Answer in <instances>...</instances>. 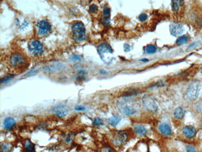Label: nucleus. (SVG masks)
Masks as SVG:
<instances>
[{
    "label": "nucleus",
    "mask_w": 202,
    "mask_h": 152,
    "mask_svg": "<svg viewBox=\"0 0 202 152\" xmlns=\"http://www.w3.org/2000/svg\"><path fill=\"white\" fill-rule=\"evenodd\" d=\"M101 152H114V151L113 150V149L111 148V147L106 146L103 148V150H101Z\"/></svg>",
    "instance_id": "obj_32"
},
{
    "label": "nucleus",
    "mask_w": 202,
    "mask_h": 152,
    "mask_svg": "<svg viewBox=\"0 0 202 152\" xmlns=\"http://www.w3.org/2000/svg\"><path fill=\"white\" fill-rule=\"evenodd\" d=\"M182 134L185 137L186 139H192L195 138L197 134L196 129L194 127L191 125L185 126L182 130Z\"/></svg>",
    "instance_id": "obj_12"
},
{
    "label": "nucleus",
    "mask_w": 202,
    "mask_h": 152,
    "mask_svg": "<svg viewBox=\"0 0 202 152\" xmlns=\"http://www.w3.org/2000/svg\"><path fill=\"white\" fill-rule=\"evenodd\" d=\"M103 14L105 16H109L110 14V9L108 8H105L103 9Z\"/></svg>",
    "instance_id": "obj_30"
},
{
    "label": "nucleus",
    "mask_w": 202,
    "mask_h": 152,
    "mask_svg": "<svg viewBox=\"0 0 202 152\" xmlns=\"http://www.w3.org/2000/svg\"><path fill=\"white\" fill-rule=\"evenodd\" d=\"M185 115V110L181 107H177L174 112V117L176 120H182Z\"/></svg>",
    "instance_id": "obj_15"
},
{
    "label": "nucleus",
    "mask_w": 202,
    "mask_h": 152,
    "mask_svg": "<svg viewBox=\"0 0 202 152\" xmlns=\"http://www.w3.org/2000/svg\"><path fill=\"white\" fill-rule=\"evenodd\" d=\"M135 133L140 136H145L147 134V130L144 126L140 124H137L134 126Z\"/></svg>",
    "instance_id": "obj_14"
},
{
    "label": "nucleus",
    "mask_w": 202,
    "mask_h": 152,
    "mask_svg": "<svg viewBox=\"0 0 202 152\" xmlns=\"http://www.w3.org/2000/svg\"><path fill=\"white\" fill-rule=\"evenodd\" d=\"M26 62L24 57L20 53H14L10 57V64L14 67H18L22 66Z\"/></svg>",
    "instance_id": "obj_9"
},
{
    "label": "nucleus",
    "mask_w": 202,
    "mask_h": 152,
    "mask_svg": "<svg viewBox=\"0 0 202 152\" xmlns=\"http://www.w3.org/2000/svg\"><path fill=\"white\" fill-rule=\"evenodd\" d=\"M128 139L127 135L125 131H120L114 135L113 138L112 143L115 146L117 147H120L124 145L127 141Z\"/></svg>",
    "instance_id": "obj_8"
},
{
    "label": "nucleus",
    "mask_w": 202,
    "mask_h": 152,
    "mask_svg": "<svg viewBox=\"0 0 202 152\" xmlns=\"http://www.w3.org/2000/svg\"><path fill=\"white\" fill-rule=\"evenodd\" d=\"M73 60H78V61H80V59H80V57H79V56H74V57H73Z\"/></svg>",
    "instance_id": "obj_34"
},
{
    "label": "nucleus",
    "mask_w": 202,
    "mask_h": 152,
    "mask_svg": "<svg viewBox=\"0 0 202 152\" xmlns=\"http://www.w3.org/2000/svg\"><path fill=\"white\" fill-rule=\"evenodd\" d=\"M29 51L33 56H39L42 54L44 51V47L41 42L39 41L35 40L31 41L28 46Z\"/></svg>",
    "instance_id": "obj_7"
},
{
    "label": "nucleus",
    "mask_w": 202,
    "mask_h": 152,
    "mask_svg": "<svg viewBox=\"0 0 202 152\" xmlns=\"http://www.w3.org/2000/svg\"><path fill=\"white\" fill-rule=\"evenodd\" d=\"M75 110L76 111H78V112L83 111V110H85V107L82 106V105H78V106H76L75 107Z\"/></svg>",
    "instance_id": "obj_31"
},
{
    "label": "nucleus",
    "mask_w": 202,
    "mask_h": 152,
    "mask_svg": "<svg viewBox=\"0 0 202 152\" xmlns=\"http://www.w3.org/2000/svg\"><path fill=\"white\" fill-rule=\"evenodd\" d=\"M89 10L91 13H95L98 11V6L95 4H93L89 7Z\"/></svg>",
    "instance_id": "obj_28"
},
{
    "label": "nucleus",
    "mask_w": 202,
    "mask_h": 152,
    "mask_svg": "<svg viewBox=\"0 0 202 152\" xmlns=\"http://www.w3.org/2000/svg\"><path fill=\"white\" fill-rule=\"evenodd\" d=\"M98 52L101 60L106 64H110L113 59V51L106 43L101 44L98 46Z\"/></svg>",
    "instance_id": "obj_2"
},
{
    "label": "nucleus",
    "mask_w": 202,
    "mask_h": 152,
    "mask_svg": "<svg viewBox=\"0 0 202 152\" xmlns=\"http://www.w3.org/2000/svg\"><path fill=\"white\" fill-rule=\"evenodd\" d=\"M1 150L2 152H11V146L9 144H3L1 145Z\"/></svg>",
    "instance_id": "obj_24"
},
{
    "label": "nucleus",
    "mask_w": 202,
    "mask_h": 152,
    "mask_svg": "<svg viewBox=\"0 0 202 152\" xmlns=\"http://www.w3.org/2000/svg\"><path fill=\"white\" fill-rule=\"evenodd\" d=\"M24 148L27 152H35V146L30 140H26L24 142Z\"/></svg>",
    "instance_id": "obj_18"
},
{
    "label": "nucleus",
    "mask_w": 202,
    "mask_h": 152,
    "mask_svg": "<svg viewBox=\"0 0 202 152\" xmlns=\"http://www.w3.org/2000/svg\"><path fill=\"white\" fill-rule=\"evenodd\" d=\"M149 60L148 59H141V61L142 62H147Z\"/></svg>",
    "instance_id": "obj_35"
},
{
    "label": "nucleus",
    "mask_w": 202,
    "mask_h": 152,
    "mask_svg": "<svg viewBox=\"0 0 202 152\" xmlns=\"http://www.w3.org/2000/svg\"><path fill=\"white\" fill-rule=\"evenodd\" d=\"M47 71H54V70L56 71H59V70H63L64 69L63 65L61 64H53V66H49L47 67L44 68Z\"/></svg>",
    "instance_id": "obj_19"
},
{
    "label": "nucleus",
    "mask_w": 202,
    "mask_h": 152,
    "mask_svg": "<svg viewBox=\"0 0 202 152\" xmlns=\"http://www.w3.org/2000/svg\"><path fill=\"white\" fill-rule=\"evenodd\" d=\"M147 18H148V16H147V15L146 13H141L139 16V19L141 22H144L146 21Z\"/></svg>",
    "instance_id": "obj_27"
},
{
    "label": "nucleus",
    "mask_w": 202,
    "mask_h": 152,
    "mask_svg": "<svg viewBox=\"0 0 202 152\" xmlns=\"http://www.w3.org/2000/svg\"><path fill=\"white\" fill-rule=\"evenodd\" d=\"M93 125L96 127H99L103 125V120L100 118H99V117H96L93 122Z\"/></svg>",
    "instance_id": "obj_23"
},
{
    "label": "nucleus",
    "mask_w": 202,
    "mask_h": 152,
    "mask_svg": "<svg viewBox=\"0 0 202 152\" xmlns=\"http://www.w3.org/2000/svg\"><path fill=\"white\" fill-rule=\"evenodd\" d=\"M85 28L82 22H77L72 26V33L74 40L80 42L84 41L86 38Z\"/></svg>",
    "instance_id": "obj_5"
},
{
    "label": "nucleus",
    "mask_w": 202,
    "mask_h": 152,
    "mask_svg": "<svg viewBox=\"0 0 202 152\" xmlns=\"http://www.w3.org/2000/svg\"><path fill=\"white\" fill-rule=\"evenodd\" d=\"M145 51L149 54H152L156 52L157 47L152 45H149L145 47Z\"/></svg>",
    "instance_id": "obj_21"
},
{
    "label": "nucleus",
    "mask_w": 202,
    "mask_h": 152,
    "mask_svg": "<svg viewBox=\"0 0 202 152\" xmlns=\"http://www.w3.org/2000/svg\"><path fill=\"white\" fill-rule=\"evenodd\" d=\"M124 49L125 51H129L130 50V46L129 45H127V44H126V45H124Z\"/></svg>",
    "instance_id": "obj_33"
},
{
    "label": "nucleus",
    "mask_w": 202,
    "mask_h": 152,
    "mask_svg": "<svg viewBox=\"0 0 202 152\" xmlns=\"http://www.w3.org/2000/svg\"><path fill=\"white\" fill-rule=\"evenodd\" d=\"M102 23L104 25H108L110 23V18L109 17H106L103 18L102 19Z\"/></svg>",
    "instance_id": "obj_29"
},
{
    "label": "nucleus",
    "mask_w": 202,
    "mask_h": 152,
    "mask_svg": "<svg viewBox=\"0 0 202 152\" xmlns=\"http://www.w3.org/2000/svg\"><path fill=\"white\" fill-rule=\"evenodd\" d=\"M186 152H198L196 148L192 145H188L185 146Z\"/></svg>",
    "instance_id": "obj_25"
},
{
    "label": "nucleus",
    "mask_w": 202,
    "mask_h": 152,
    "mask_svg": "<svg viewBox=\"0 0 202 152\" xmlns=\"http://www.w3.org/2000/svg\"><path fill=\"white\" fill-rule=\"evenodd\" d=\"M117 108L121 114L127 116H132L139 112L140 107L138 103L131 97H124L117 101Z\"/></svg>",
    "instance_id": "obj_1"
},
{
    "label": "nucleus",
    "mask_w": 202,
    "mask_h": 152,
    "mask_svg": "<svg viewBox=\"0 0 202 152\" xmlns=\"http://www.w3.org/2000/svg\"><path fill=\"white\" fill-rule=\"evenodd\" d=\"M201 84L198 81H193L189 85L185 92L186 99L189 101L196 100L200 95Z\"/></svg>",
    "instance_id": "obj_3"
},
{
    "label": "nucleus",
    "mask_w": 202,
    "mask_h": 152,
    "mask_svg": "<svg viewBox=\"0 0 202 152\" xmlns=\"http://www.w3.org/2000/svg\"><path fill=\"white\" fill-rule=\"evenodd\" d=\"M13 78H14V76H13V75H8L7 76L4 77L3 78H2L1 80V84H3V83L8 82V81L13 79Z\"/></svg>",
    "instance_id": "obj_26"
},
{
    "label": "nucleus",
    "mask_w": 202,
    "mask_h": 152,
    "mask_svg": "<svg viewBox=\"0 0 202 152\" xmlns=\"http://www.w3.org/2000/svg\"><path fill=\"white\" fill-rule=\"evenodd\" d=\"M187 41H188V36H187V35H184V36L179 37L178 39H177L176 42L177 45H182L186 43Z\"/></svg>",
    "instance_id": "obj_22"
},
{
    "label": "nucleus",
    "mask_w": 202,
    "mask_h": 152,
    "mask_svg": "<svg viewBox=\"0 0 202 152\" xmlns=\"http://www.w3.org/2000/svg\"><path fill=\"white\" fill-rule=\"evenodd\" d=\"M37 33L40 36H46L50 33L51 25L47 20H41L37 22L36 24Z\"/></svg>",
    "instance_id": "obj_6"
},
{
    "label": "nucleus",
    "mask_w": 202,
    "mask_h": 152,
    "mask_svg": "<svg viewBox=\"0 0 202 152\" xmlns=\"http://www.w3.org/2000/svg\"><path fill=\"white\" fill-rule=\"evenodd\" d=\"M172 10L174 11H178L180 7H181L184 4L183 1H172Z\"/></svg>",
    "instance_id": "obj_20"
},
{
    "label": "nucleus",
    "mask_w": 202,
    "mask_h": 152,
    "mask_svg": "<svg viewBox=\"0 0 202 152\" xmlns=\"http://www.w3.org/2000/svg\"><path fill=\"white\" fill-rule=\"evenodd\" d=\"M16 125V121L12 117H7V118L4 120L3 125L4 127L7 130L12 129Z\"/></svg>",
    "instance_id": "obj_16"
},
{
    "label": "nucleus",
    "mask_w": 202,
    "mask_h": 152,
    "mask_svg": "<svg viewBox=\"0 0 202 152\" xmlns=\"http://www.w3.org/2000/svg\"><path fill=\"white\" fill-rule=\"evenodd\" d=\"M52 111L54 114H56L57 117H61V118L66 117L68 114V113H69V110H68V107L65 104H58L56 106L53 107Z\"/></svg>",
    "instance_id": "obj_10"
},
{
    "label": "nucleus",
    "mask_w": 202,
    "mask_h": 152,
    "mask_svg": "<svg viewBox=\"0 0 202 152\" xmlns=\"http://www.w3.org/2000/svg\"><path fill=\"white\" fill-rule=\"evenodd\" d=\"M169 30H170V34L172 36L177 37V36H180V35H182V33H184V26H182L181 24L173 23L170 24Z\"/></svg>",
    "instance_id": "obj_11"
},
{
    "label": "nucleus",
    "mask_w": 202,
    "mask_h": 152,
    "mask_svg": "<svg viewBox=\"0 0 202 152\" xmlns=\"http://www.w3.org/2000/svg\"><path fill=\"white\" fill-rule=\"evenodd\" d=\"M121 120V117L118 116V115H114L113 117H111L110 118L108 119V124L113 127L116 126L118 124L120 123Z\"/></svg>",
    "instance_id": "obj_17"
},
{
    "label": "nucleus",
    "mask_w": 202,
    "mask_h": 152,
    "mask_svg": "<svg viewBox=\"0 0 202 152\" xmlns=\"http://www.w3.org/2000/svg\"><path fill=\"white\" fill-rule=\"evenodd\" d=\"M158 130L162 135L165 136H170L172 134V130L171 127L167 123H162L158 127Z\"/></svg>",
    "instance_id": "obj_13"
},
{
    "label": "nucleus",
    "mask_w": 202,
    "mask_h": 152,
    "mask_svg": "<svg viewBox=\"0 0 202 152\" xmlns=\"http://www.w3.org/2000/svg\"><path fill=\"white\" fill-rule=\"evenodd\" d=\"M142 103L145 109L151 113H156L159 110L155 98L151 95H145L142 98Z\"/></svg>",
    "instance_id": "obj_4"
}]
</instances>
